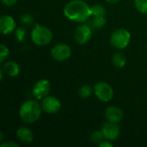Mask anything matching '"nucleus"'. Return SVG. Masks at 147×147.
Here are the masks:
<instances>
[{
	"label": "nucleus",
	"instance_id": "nucleus-7",
	"mask_svg": "<svg viewBox=\"0 0 147 147\" xmlns=\"http://www.w3.org/2000/svg\"><path fill=\"white\" fill-rule=\"evenodd\" d=\"M71 49L65 43H59L51 49V55L57 61H65L71 57Z\"/></svg>",
	"mask_w": 147,
	"mask_h": 147
},
{
	"label": "nucleus",
	"instance_id": "nucleus-4",
	"mask_svg": "<svg viewBox=\"0 0 147 147\" xmlns=\"http://www.w3.org/2000/svg\"><path fill=\"white\" fill-rule=\"evenodd\" d=\"M131 40V34L125 28H118L115 30L110 37L111 45L116 49L126 48Z\"/></svg>",
	"mask_w": 147,
	"mask_h": 147
},
{
	"label": "nucleus",
	"instance_id": "nucleus-21",
	"mask_svg": "<svg viewBox=\"0 0 147 147\" xmlns=\"http://www.w3.org/2000/svg\"><path fill=\"white\" fill-rule=\"evenodd\" d=\"M134 5L138 11L147 14V0H134Z\"/></svg>",
	"mask_w": 147,
	"mask_h": 147
},
{
	"label": "nucleus",
	"instance_id": "nucleus-23",
	"mask_svg": "<svg viewBox=\"0 0 147 147\" xmlns=\"http://www.w3.org/2000/svg\"><path fill=\"white\" fill-rule=\"evenodd\" d=\"M21 21L27 25H32V23L34 22V19L32 16L29 14H23L21 16Z\"/></svg>",
	"mask_w": 147,
	"mask_h": 147
},
{
	"label": "nucleus",
	"instance_id": "nucleus-15",
	"mask_svg": "<svg viewBox=\"0 0 147 147\" xmlns=\"http://www.w3.org/2000/svg\"><path fill=\"white\" fill-rule=\"evenodd\" d=\"M113 64L117 68H122L126 65L127 63V58L126 56L121 53H116L112 59Z\"/></svg>",
	"mask_w": 147,
	"mask_h": 147
},
{
	"label": "nucleus",
	"instance_id": "nucleus-5",
	"mask_svg": "<svg viewBox=\"0 0 147 147\" xmlns=\"http://www.w3.org/2000/svg\"><path fill=\"white\" fill-rule=\"evenodd\" d=\"M93 90L94 94L101 102H108L113 99L114 90L112 87L105 82H99L96 84L93 88Z\"/></svg>",
	"mask_w": 147,
	"mask_h": 147
},
{
	"label": "nucleus",
	"instance_id": "nucleus-19",
	"mask_svg": "<svg viewBox=\"0 0 147 147\" xmlns=\"http://www.w3.org/2000/svg\"><path fill=\"white\" fill-rule=\"evenodd\" d=\"M92 92H94V90L90 85H84L79 89L78 95L82 98H88L91 96Z\"/></svg>",
	"mask_w": 147,
	"mask_h": 147
},
{
	"label": "nucleus",
	"instance_id": "nucleus-18",
	"mask_svg": "<svg viewBox=\"0 0 147 147\" xmlns=\"http://www.w3.org/2000/svg\"><path fill=\"white\" fill-rule=\"evenodd\" d=\"M15 36H16V40L18 42H22L26 40L27 37V30L25 28L23 27H19L16 28V30L15 31Z\"/></svg>",
	"mask_w": 147,
	"mask_h": 147
},
{
	"label": "nucleus",
	"instance_id": "nucleus-2",
	"mask_svg": "<svg viewBox=\"0 0 147 147\" xmlns=\"http://www.w3.org/2000/svg\"><path fill=\"white\" fill-rule=\"evenodd\" d=\"M41 109L42 107L38 102L34 100H28L21 106L19 116L23 122L27 124H32L37 121L40 117Z\"/></svg>",
	"mask_w": 147,
	"mask_h": 147
},
{
	"label": "nucleus",
	"instance_id": "nucleus-22",
	"mask_svg": "<svg viewBox=\"0 0 147 147\" xmlns=\"http://www.w3.org/2000/svg\"><path fill=\"white\" fill-rule=\"evenodd\" d=\"M9 48L4 45L1 44L0 46V62H3L4 59L9 56Z\"/></svg>",
	"mask_w": 147,
	"mask_h": 147
},
{
	"label": "nucleus",
	"instance_id": "nucleus-9",
	"mask_svg": "<svg viewBox=\"0 0 147 147\" xmlns=\"http://www.w3.org/2000/svg\"><path fill=\"white\" fill-rule=\"evenodd\" d=\"M50 90H51L50 82L47 79H41V80H39L34 85L33 95L36 99L41 100L47 96H48Z\"/></svg>",
	"mask_w": 147,
	"mask_h": 147
},
{
	"label": "nucleus",
	"instance_id": "nucleus-11",
	"mask_svg": "<svg viewBox=\"0 0 147 147\" xmlns=\"http://www.w3.org/2000/svg\"><path fill=\"white\" fill-rule=\"evenodd\" d=\"M16 23L12 16L4 15L0 18V31L3 34H11L16 30Z\"/></svg>",
	"mask_w": 147,
	"mask_h": 147
},
{
	"label": "nucleus",
	"instance_id": "nucleus-12",
	"mask_svg": "<svg viewBox=\"0 0 147 147\" xmlns=\"http://www.w3.org/2000/svg\"><path fill=\"white\" fill-rule=\"evenodd\" d=\"M105 117L109 121L119 123L122 121L124 117V113L120 108L115 106H110L108 107L105 110Z\"/></svg>",
	"mask_w": 147,
	"mask_h": 147
},
{
	"label": "nucleus",
	"instance_id": "nucleus-28",
	"mask_svg": "<svg viewBox=\"0 0 147 147\" xmlns=\"http://www.w3.org/2000/svg\"><path fill=\"white\" fill-rule=\"evenodd\" d=\"M0 141H3V134L0 133Z\"/></svg>",
	"mask_w": 147,
	"mask_h": 147
},
{
	"label": "nucleus",
	"instance_id": "nucleus-20",
	"mask_svg": "<svg viewBox=\"0 0 147 147\" xmlns=\"http://www.w3.org/2000/svg\"><path fill=\"white\" fill-rule=\"evenodd\" d=\"M90 140L91 141L94 143V144H96V145H100L104 140V136H103V134L102 131H95L91 134L90 135Z\"/></svg>",
	"mask_w": 147,
	"mask_h": 147
},
{
	"label": "nucleus",
	"instance_id": "nucleus-26",
	"mask_svg": "<svg viewBox=\"0 0 147 147\" xmlns=\"http://www.w3.org/2000/svg\"><path fill=\"white\" fill-rule=\"evenodd\" d=\"M99 147H113V144L110 142V140H103L100 145H98Z\"/></svg>",
	"mask_w": 147,
	"mask_h": 147
},
{
	"label": "nucleus",
	"instance_id": "nucleus-8",
	"mask_svg": "<svg viewBox=\"0 0 147 147\" xmlns=\"http://www.w3.org/2000/svg\"><path fill=\"white\" fill-rule=\"evenodd\" d=\"M92 36L91 28L87 24H80L78 26L74 32L75 41L79 45H84L87 43Z\"/></svg>",
	"mask_w": 147,
	"mask_h": 147
},
{
	"label": "nucleus",
	"instance_id": "nucleus-3",
	"mask_svg": "<svg viewBox=\"0 0 147 147\" xmlns=\"http://www.w3.org/2000/svg\"><path fill=\"white\" fill-rule=\"evenodd\" d=\"M31 39L37 46H47L53 40V33L48 28L36 23L31 32Z\"/></svg>",
	"mask_w": 147,
	"mask_h": 147
},
{
	"label": "nucleus",
	"instance_id": "nucleus-24",
	"mask_svg": "<svg viewBox=\"0 0 147 147\" xmlns=\"http://www.w3.org/2000/svg\"><path fill=\"white\" fill-rule=\"evenodd\" d=\"M18 144L13 142V141H7L3 144H1V147H18Z\"/></svg>",
	"mask_w": 147,
	"mask_h": 147
},
{
	"label": "nucleus",
	"instance_id": "nucleus-17",
	"mask_svg": "<svg viewBox=\"0 0 147 147\" xmlns=\"http://www.w3.org/2000/svg\"><path fill=\"white\" fill-rule=\"evenodd\" d=\"M105 24H106V19L104 16H94L90 22V26L96 29L103 28Z\"/></svg>",
	"mask_w": 147,
	"mask_h": 147
},
{
	"label": "nucleus",
	"instance_id": "nucleus-14",
	"mask_svg": "<svg viewBox=\"0 0 147 147\" xmlns=\"http://www.w3.org/2000/svg\"><path fill=\"white\" fill-rule=\"evenodd\" d=\"M2 70L6 75L11 78H15L18 76L21 71L19 65L15 61H7L6 63H4Z\"/></svg>",
	"mask_w": 147,
	"mask_h": 147
},
{
	"label": "nucleus",
	"instance_id": "nucleus-16",
	"mask_svg": "<svg viewBox=\"0 0 147 147\" xmlns=\"http://www.w3.org/2000/svg\"><path fill=\"white\" fill-rule=\"evenodd\" d=\"M91 16H105L106 9L101 4H94L90 7Z\"/></svg>",
	"mask_w": 147,
	"mask_h": 147
},
{
	"label": "nucleus",
	"instance_id": "nucleus-25",
	"mask_svg": "<svg viewBox=\"0 0 147 147\" xmlns=\"http://www.w3.org/2000/svg\"><path fill=\"white\" fill-rule=\"evenodd\" d=\"M3 4H4L5 6H8V7H10V6H13L16 3L17 0H1Z\"/></svg>",
	"mask_w": 147,
	"mask_h": 147
},
{
	"label": "nucleus",
	"instance_id": "nucleus-10",
	"mask_svg": "<svg viewBox=\"0 0 147 147\" xmlns=\"http://www.w3.org/2000/svg\"><path fill=\"white\" fill-rule=\"evenodd\" d=\"M103 134V136L105 140H115L121 134V129L120 127L117 125V123L115 122H106L101 130Z\"/></svg>",
	"mask_w": 147,
	"mask_h": 147
},
{
	"label": "nucleus",
	"instance_id": "nucleus-13",
	"mask_svg": "<svg viewBox=\"0 0 147 147\" xmlns=\"http://www.w3.org/2000/svg\"><path fill=\"white\" fill-rule=\"evenodd\" d=\"M16 136L24 144H30L34 140V134L32 130L27 127H19L16 131Z\"/></svg>",
	"mask_w": 147,
	"mask_h": 147
},
{
	"label": "nucleus",
	"instance_id": "nucleus-1",
	"mask_svg": "<svg viewBox=\"0 0 147 147\" xmlns=\"http://www.w3.org/2000/svg\"><path fill=\"white\" fill-rule=\"evenodd\" d=\"M64 14L69 20L84 22L91 16L90 7L83 0H71L64 8Z\"/></svg>",
	"mask_w": 147,
	"mask_h": 147
},
{
	"label": "nucleus",
	"instance_id": "nucleus-6",
	"mask_svg": "<svg viewBox=\"0 0 147 147\" xmlns=\"http://www.w3.org/2000/svg\"><path fill=\"white\" fill-rule=\"evenodd\" d=\"M41 107L44 112L49 115H54L61 109L62 104L57 97L47 96L41 101Z\"/></svg>",
	"mask_w": 147,
	"mask_h": 147
},
{
	"label": "nucleus",
	"instance_id": "nucleus-27",
	"mask_svg": "<svg viewBox=\"0 0 147 147\" xmlns=\"http://www.w3.org/2000/svg\"><path fill=\"white\" fill-rule=\"evenodd\" d=\"M108 3H111V4H115V3H119L121 0H106Z\"/></svg>",
	"mask_w": 147,
	"mask_h": 147
}]
</instances>
